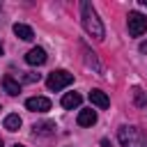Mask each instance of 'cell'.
<instances>
[{
    "label": "cell",
    "mask_w": 147,
    "mask_h": 147,
    "mask_svg": "<svg viewBox=\"0 0 147 147\" xmlns=\"http://www.w3.org/2000/svg\"><path fill=\"white\" fill-rule=\"evenodd\" d=\"M80 18H83V28H85V32H87L90 37H94V39H103L106 30H103V23H101L96 9L92 7V2H87V0L80 2Z\"/></svg>",
    "instance_id": "6da1fadb"
},
{
    "label": "cell",
    "mask_w": 147,
    "mask_h": 147,
    "mask_svg": "<svg viewBox=\"0 0 147 147\" xmlns=\"http://www.w3.org/2000/svg\"><path fill=\"white\" fill-rule=\"evenodd\" d=\"M39 78H41L39 74H25V76H23V83H34V80H39Z\"/></svg>",
    "instance_id": "2e32d148"
},
{
    "label": "cell",
    "mask_w": 147,
    "mask_h": 147,
    "mask_svg": "<svg viewBox=\"0 0 147 147\" xmlns=\"http://www.w3.org/2000/svg\"><path fill=\"white\" fill-rule=\"evenodd\" d=\"M140 2H142V5H145V7H147V0H140Z\"/></svg>",
    "instance_id": "ac0fdd59"
},
{
    "label": "cell",
    "mask_w": 147,
    "mask_h": 147,
    "mask_svg": "<svg viewBox=\"0 0 147 147\" xmlns=\"http://www.w3.org/2000/svg\"><path fill=\"white\" fill-rule=\"evenodd\" d=\"M0 147H2V140H0Z\"/></svg>",
    "instance_id": "44dd1931"
},
{
    "label": "cell",
    "mask_w": 147,
    "mask_h": 147,
    "mask_svg": "<svg viewBox=\"0 0 147 147\" xmlns=\"http://www.w3.org/2000/svg\"><path fill=\"white\" fill-rule=\"evenodd\" d=\"M0 9H2V5H0Z\"/></svg>",
    "instance_id": "7402d4cb"
},
{
    "label": "cell",
    "mask_w": 147,
    "mask_h": 147,
    "mask_svg": "<svg viewBox=\"0 0 147 147\" xmlns=\"http://www.w3.org/2000/svg\"><path fill=\"white\" fill-rule=\"evenodd\" d=\"M90 101H92L96 108H108V106H110V99H108V94H106L103 90H92V92H90Z\"/></svg>",
    "instance_id": "52a82bcc"
},
{
    "label": "cell",
    "mask_w": 147,
    "mask_h": 147,
    "mask_svg": "<svg viewBox=\"0 0 147 147\" xmlns=\"http://www.w3.org/2000/svg\"><path fill=\"white\" fill-rule=\"evenodd\" d=\"M92 124H96V110H92V108L80 110L78 113V126H92Z\"/></svg>",
    "instance_id": "ba28073f"
},
{
    "label": "cell",
    "mask_w": 147,
    "mask_h": 147,
    "mask_svg": "<svg viewBox=\"0 0 147 147\" xmlns=\"http://www.w3.org/2000/svg\"><path fill=\"white\" fill-rule=\"evenodd\" d=\"M14 34H16L18 39H23V41H32V39H34L32 28L25 25V23H16V25H14Z\"/></svg>",
    "instance_id": "9c48e42d"
},
{
    "label": "cell",
    "mask_w": 147,
    "mask_h": 147,
    "mask_svg": "<svg viewBox=\"0 0 147 147\" xmlns=\"http://www.w3.org/2000/svg\"><path fill=\"white\" fill-rule=\"evenodd\" d=\"M14 147H23V145H14Z\"/></svg>",
    "instance_id": "ffe728a7"
},
{
    "label": "cell",
    "mask_w": 147,
    "mask_h": 147,
    "mask_svg": "<svg viewBox=\"0 0 147 147\" xmlns=\"http://www.w3.org/2000/svg\"><path fill=\"white\" fill-rule=\"evenodd\" d=\"M133 96H136V103H138V106H145V103H147V99H145V94H142L140 87H133Z\"/></svg>",
    "instance_id": "9a60e30c"
},
{
    "label": "cell",
    "mask_w": 147,
    "mask_h": 147,
    "mask_svg": "<svg viewBox=\"0 0 147 147\" xmlns=\"http://www.w3.org/2000/svg\"><path fill=\"white\" fill-rule=\"evenodd\" d=\"M117 140L122 147H147V136L138 126H119Z\"/></svg>",
    "instance_id": "7a4b0ae2"
},
{
    "label": "cell",
    "mask_w": 147,
    "mask_h": 147,
    "mask_svg": "<svg viewBox=\"0 0 147 147\" xmlns=\"http://www.w3.org/2000/svg\"><path fill=\"white\" fill-rule=\"evenodd\" d=\"M25 62H28V64H32V67L44 64V62H46V51H44V48H39V46L30 48V51L25 53Z\"/></svg>",
    "instance_id": "8992f818"
},
{
    "label": "cell",
    "mask_w": 147,
    "mask_h": 147,
    "mask_svg": "<svg viewBox=\"0 0 147 147\" xmlns=\"http://www.w3.org/2000/svg\"><path fill=\"white\" fill-rule=\"evenodd\" d=\"M5 129H7V131H18V129H21V117H18L16 113L7 115V117H5Z\"/></svg>",
    "instance_id": "4fadbf2b"
},
{
    "label": "cell",
    "mask_w": 147,
    "mask_h": 147,
    "mask_svg": "<svg viewBox=\"0 0 147 147\" xmlns=\"http://www.w3.org/2000/svg\"><path fill=\"white\" fill-rule=\"evenodd\" d=\"M32 129H34V133H53L55 122H41V124H34Z\"/></svg>",
    "instance_id": "5bb4252c"
},
{
    "label": "cell",
    "mask_w": 147,
    "mask_h": 147,
    "mask_svg": "<svg viewBox=\"0 0 147 147\" xmlns=\"http://www.w3.org/2000/svg\"><path fill=\"white\" fill-rule=\"evenodd\" d=\"M0 55H2V44H0Z\"/></svg>",
    "instance_id": "d6986e66"
},
{
    "label": "cell",
    "mask_w": 147,
    "mask_h": 147,
    "mask_svg": "<svg viewBox=\"0 0 147 147\" xmlns=\"http://www.w3.org/2000/svg\"><path fill=\"white\" fill-rule=\"evenodd\" d=\"M140 53H147V41H142V44H140Z\"/></svg>",
    "instance_id": "e0dca14e"
},
{
    "label": "cell",
    "mask_w": 147,
    "mask_h": 147,
    "mask_svg": "<svg viewBox=\"0 0 147 147\" xmlns=\"http://www.w3.org/2000/svg\"><path fill=\"white\" fill-rule=\"evenodd\" d=\"M25 108L32 113H46V110H51V101L46 96H30L25 101Z\"/></svg>",
    "instance_id": "5b68a950"
},
{
    "label": "cell",
    "mask_w": 147,
    "mask_h": 147,
    "mask_svg": "<svg viewBox=\"0 0 147 147\" xmlns=\"http://www.w3.org/2000/svg\"><path fill=\"white\" fill-rule=\"evenodd\" d=\"M83 53H85V64H87V67H94V71H99V74H101V71H103V67L99 64L96 55H94V53H92L87 46H83Z\"/></svg>",
    "instance_id": "7c38bea8"
},
{
    "label": "cell",
    "mask_w": 147,
    "mask_h": 147,
    "mask_svg": "<svg viewBox=\"0 0 147 147\" xmlns=\"http://www.w3.org/2000/svg\"><path fill=\"white\" fill-rule=\"evenodd\" d=\"M2 87H5V92H7V94H11V96L21 94V83H18V80H14L11 76H5V78H2Z\"/></svg>",
    "instance_id": "8fae6325"
},
{
    "label": "cell",
    "mask_w": 147,
    "mask_h": 147,
    "mask_svg": "<svg viewBox=\"0 0 147 147\" xmlns=\"http://www.w3.org/2000/svg\"><path fill=\"white\" fill-rule=\"evenodd\" d=\"M71 83H74V74H69V71H64V69L53 71V74L46 78V85H48V90H53V92H60V90H64V87L71 85Z\"/></svg>",
    "instance_id": "3957f363"
},
{
    "label": "cell",
    "mask_w": 147,
    "mask_h": 147,
    "mask_svg": "<svg viewBox=\"0 0 147 147\" xmlns=\"http://www.w3.org/2000/svg\"><path fill=\"white\" fill-rule=\"evenodd\" d=\"M126 25H129V34L131 37H140V34L147 32V16H142L140 11H129Z\"/></svg>",
    "instance_id": "277c9868"
},
{
    "label": "cell",
    "mask_w": 147,
    "mask_h": 147,
    "mask_svg": "<svg viewBox=\"0 0 147 147\" xmlns=\"http://www.w3.org/2000/svg\"><path fill=\"white\" fill-rule=\"evenodd\" d=\"M80 101H83V96H80L78 92H67V94L62 96V108H67V110L78 108V106H80Z\"/></svg>",
    "instance_id": "30bf717a"
}]
</instances>
